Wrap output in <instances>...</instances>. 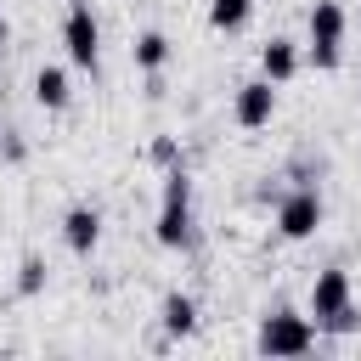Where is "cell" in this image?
<instances>
[{
	"instance_id": "6da1fadb",
	"label": "cell",
	"mask_w": 361,
	"mask_h": 361,
	"mask_svg": "<svg viewBox=\"0 0 361 361\" xmlns=\"http://www.w3.org/2000/svg\"><path fill=\"white\" fill-rule=\"evenodd\" d=\"M344 34H350V11H344V0H316V6H310V45H305L310 68L333 73V68L344 62Z\"/></svg>"
},
{
	"instance_id": "7a4b0ae2",
	"label": "cell",
	"mask_w": 361,
	"mask_h": 361,
	"mask_svg": "<svg viewBox=\"0 0 361 361\" xmlns=\"http://www.w3.org/2000/svg\"><path fill=\"white\" fill-rule=\"evenodd\" d=\"M254 344H259V355H310L316 350V322L288 310V305H276V310L259 316V338Z\"/></svg>"
},
{
	"instance_id": "3957f363",
	"label": "cell",
	"mask_w": 361,
	"mask_h": 361,
	"mask_svg": "<svg viewBox=\"0 0 361 361\" xmlns=\"http://www.w3.org/2000/svg\"><path fill=\"white\" fill-rule=\"evenodd\" d=\"M322 220H327V203H322V192H316L310 180H299L293 192H282V197H276V231H282L288 243L316 237V231H322Z\"/></svg>"
},
{
	"instance_id": "277c9868",
	"label": "cell",
	"mask_w": 361,
	"mask_h": 361,
	"mask_svg": "<svg viewBox=\"0 0 361 361\" xmlns=\"http://www.w3.org/2000/svg\"><path fill=\"white\" fill-rule=\"evenodd\" d=\"M62 45H68V62L96 73L102 62V23L90 11V0H68V17H62Z\"/></svg>"
},
{
	"instance_id": "5b68a950",
	"label": "cell",
	"mask_w": 361,
	"mask_h": 361,
	"mask_svg": "<svg viewBox=\"0 0 361 361\" xmlns=\"http://www.w3.org/2000/svg\"><path fill=\"white\" fill-rule=\"evenodd\" d=\"M231 118L243 124V130H265L271 118H276V85L259 73V79H243L237 85V102H231Z\"/></svg>"
},
{
	"instance_id": "8992f818",
	"label": "cell",
	"mask_w": 361,
	"mask_h": 361,
	"mask_svg": "<svg viewBox=\"0 0 361 361\" xmlns=\"http://www.w3.org/2000/svg\"><path fill=\"white\" fill-rule=\"evenodd\" d=\"M344 305H355L350 271H338V265L316 271V282H310V322H327V316H338Z\"/></svg>"
},
{
	"instance_id": "52a82bcc",
	"label": "cell",
	"mask_w": 361,
	"mask_h": 361,
	"mask_svg": "<svg viewBox=\"0 0 361 361\" xmlns=\"http://www.w3.org/2000/svg\"><path fill=\"white\" fill-rule=\"evenodd\" d=\"M152 237H158V248H169V254H186V248L197 243V226H192V203H158Z\"/></svg>"
},
{
	"instance_id": "ba28073f",
	"label": "cell",
	"mask_w": 361,
	"mask_h": 361,
	"mask_svg": "<svg viewBox=\"0 0 361 361\" xmlns=\"http://www.w3.org/2000/svg\"><path fill=\"white\" fill-rule=\"evenodd\" d=\"M62 243H68V254L90 259L96 243H102V209H96V203H73V209L62 214Z\"/></svg>"
},
{
	"instance_id": "9c48e42d",
	"label": "cell",
	"mask_w": 361,
	"mask_h": 361,
	"mask_svg": "<svg viewBox=\"0 0 361 361\" xmlns=\"http://www.w3.org/2000/svg\"><path fill=\"white\" fill-rule=\"evenodd\" d=\"M299 62H305V56H299V45H293L288 34H276V39L259 45V73H265L271 85H288V79L299 73Z\"/></svg>"
},
{
	"instance_id": "30bf717a",
	"label": "cell",
	"mask_w": 361,
	"mask_h": 361,
	"mask_svg": "<svg viewBox=\"0 0 361 361\" xmlns=\"http://www.w3.org/2000/svg\"><path fill=\"white\" fill-rule=\"evenodd\" d=\"M34 102H39L45 113H62V107L73 102V79H68V68L45 62V68L34 73Z\"/></svg>"
},
{
	"instance_id": "8fae6325",
	"label": "cell",
	"mask_w": 361,
	"mask_h": 361,
	"mask_svg": "<svg viewBox=\"0 0 361 361\" xmlns=\"http://www.w3.org/2000/svg\"><path fill=\"white\" fill-rule=\"evenodd\" d=\"M158 322H164V338H186V333H197V299L192 293H164V305H158Z\"/></svg>"
},
{
	"instance_id": "7c38bea8",
	"label": "cell",
	"mask_w": 361,
	"mask_h": 361,
	"mask_svg": "<svg viewBox=\"0 0 361 361\" xmlns=\"http://www.w3.org/2000/svg\"><path fill=\"white\" fill-rule=\"evenodd\" d=\"M169 34L164 28H147V34H135V45H130V56H135V68L141 73H164V62H169Z\"/></svg>"
},
{
	"instance_id": "4fadbf2b",
	"label": "cell",
	"mask_w": 361,
	"mask_h": 361,
	"mask_svg": "<svg viewBox=\"0 0 361 361\" xmlns=\"http://www.w3.org/2000/svg\"><path fill=\"white\" fill-rule=\"evenodd\" d=\"M45 282H51L45 254H23V265H17V293H23V299H39V293H45Z\"/></svg>"
},
{
	"instance_id": "5bb4252c",
	"label": "cell",
	"mask_w": 361,
	"mask_h": 361,
	"mask_svg": "<svg viewBox=\"0 0 361 361\" xmlns=\"http://www.w3.org/2000/svg\"><path fill=\"white\" fill-rule=\"evenodd\" d=\"M248 17H254V0H209V23L220 34H237Z\"/></svg>"
},
{
	"instance_id": "9a60e30c",
	"label": "cell",
	"mask_w": 361,
	"mask_h": 361,
	"mask_svg": "<svg viewBox=\"0 0 361 361\" xmlns=\"http://www.w3.org/2000/svg\"><path fill=\"white\" fill-rule=\"evenodd\" d=\"M147 158H152L158 169H169V164H180V141H175V135H152V147H147Z\"/></svg>"
},
{
	"instance_id": "2e32d148",
	"label": "cell",
	"mask_w": 361,
	"mask_h": 361,
	"mask_svg": "<svg viewBox=\"0 0 361 361\" xmlns=\"http://www.w3.org/2000/svg\"><path fill=\"white\" fill-rule=\"evenodd\" d=\"M361 327V310L355 305H344L338 316H327V322H316V333H355Z\"/></svg>"
},
{
	"instance_id": "e0dca14e",
	"label": "cell",
	"mask_w": 361,
	"mask_h": 361,
	"mask_svg": "<svg viewBox=\"0 0 361 361\" xmlns=\"http://www.w3.org/2000/svg\"><path fill=\"white\" fill-rule=\"evenodd\" d=\"M0 158H6V164H23V158H28V141H23L17 130H0Z\"/></svg>"
},
{
	"instance_id": "ac0fdd59",
	"label": "cell",
	"mask_w": 361,
	"mask_h": 361,
	"mask_svg": "<svg viewBox=\"0 0 361 361\" xmlns=\"http://www.w3.org/2000/svg\"><path fill=\"white\" fill-rule=\"evenodd\" d=\"M11 45V23H6V11H0V51Z\"/></svg>"
}]
</instances>
